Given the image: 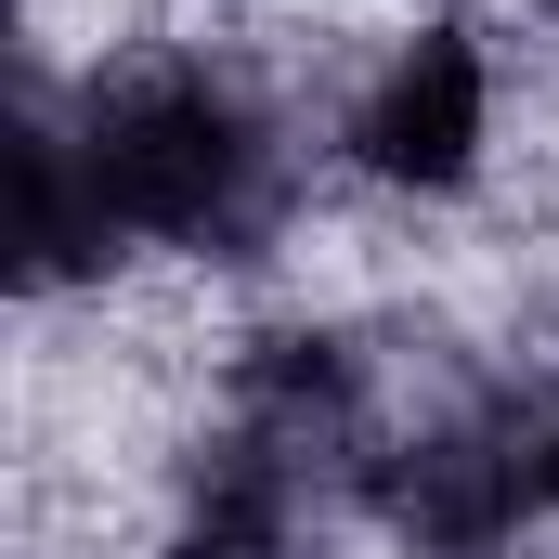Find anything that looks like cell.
I'll return each mask as SVG.
<instances>
[{"mask_svg": "<svg viewBox=\"0 0 559 559\" xmlns=\"http://www.w3.org/2000/svg\"><path fill=\"white\" fill-rule=\"evenodd\" d=\"M338 521H365L391 559H508L547 521L521 378L455 391V404H429V417H391L352 455V508H338Z\"/></svg>", "mask_w": 559, "mask_h": 559, "instance_id": "obj_2", "label": "cell"}, {"mask_svg": "<svg viewBox=\"0 0 559 559\" xmlns=\"http://www.w3.org/2000/svg\"><path fill=\"white\" fill-rule=\"evenodd\" d=\"M521 13H534V26H547V39H559V0H521Z\"/></svg>", "mask_w": 559, "mask_h": 559, "instance_id": "obj_5", "label": "cell"}, {"mask_svg": "<svg viewBox=\"0 0 559 559\" xmlns=\"http://www.w3.org/2000/svg\"><path fill=\"white\" fill-rule=\"evenodd\" d=\"M118 261H131V235H118V209H105L79 131H66V105L26 92V118H13V299H26V312L105 299Z\"/></svg>", "mask_w": 559, "mask_h": 559, "instance_id": "obj_4", "label": "cell"}, {"mask_svg": "<svg viewBox=\"0 0 559 559\" xmlns=\"http://www.w3.org/2000/svg\"><path fill=\"white\" fill-rule=\"evenodd\" d=\"M508 131V66H495V26L481 13H417L338 105V169L391 209H455L481 195Z\"/></svg>", "mask_w": 559, "mask_h": 559, "instance_id": "obj_3", "label": "cell"}, {"mask_svg": "<svg viewBox=\"0 0 559 559\" xmlns=\"http://www.w3.org/2000/svg\"><path fill=\"white\" fill-rule=\"evenodd\" d=\"M66 131L92 156L118 235L156 248V261H195V274H261L299 235V143H286V105L209 39H156V52H118L79 79Z\"/></svg>", "mask_w": 559, "mask_h": 559, "instance_id": "obj_1", "label": "cell"}]
</instances>
